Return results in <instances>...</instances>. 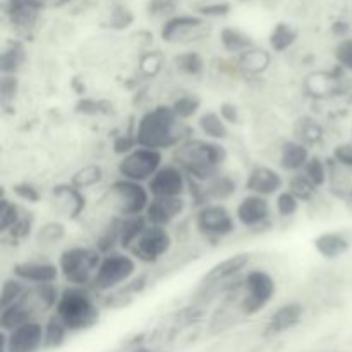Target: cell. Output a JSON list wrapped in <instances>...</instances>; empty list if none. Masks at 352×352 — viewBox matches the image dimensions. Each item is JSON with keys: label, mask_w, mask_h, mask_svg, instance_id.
I'll list each match as a JSON object with an SVG mask.
<instances>
[{"label": "cell", "mask_w": 352, "mask_h": 352, "mask_svg": "<svg viewBox=\"0 0 352 352\" xmlns=\"http://www.w3.org/2000/svg\"><path fill=\"white\" fill-rule=\"evenodd\" d=\"M134 136L138 146L167 151L177 148L182 141L191 138V134L184 120L175 116L172 105H157L140 117Z\"/></svg>", "instance_id": "6da1fadb"}, {"label": "cell", "mask_w": 352, "mask_h": 352, "mask_svg": "<svg viewBox=\"0 0 352 352\" xmlns=\"http://www.w3.org/2000/svg\"><path fill=\"white\" fill-rule=\"evenodd\" d=\"M172 162L177 164L188 177L206 182L222 172L227 162V150L220 141L191 136L172 150Z\"/></svg>", "instance_id": "7a4b0ae2"}, {"label": "cell", "mask_w": 352, "mask_h": 352, "mask_svg": "<svg viewBox=\"0 0 352 352\" xmlns=\"http://www.w3.org/2000/svg\"><path fill=\"white\" fill-rule=\"evenodd\" d=\"M96 292L82 285H65L60 292L55 315L64 322L69 332H81L98 323L100 306L95 299Z\"/></svg>", "instance_id": "3957f363"}, {"label": "cell", "mask_w": 352, "mask_h": 352, "mask_svg": "<svg viewBox=\"0 0 352 352\" xmlns=\"http://www.w3.org/2000/svg\"><path fill=\"white\" fill-rule=\"evenodd\" d=\"M138 272V260L129 251L117 250L112 253H107L102 256L96 274L93 277L89 287L96 294L103 296L107 292H112L116 289L122 287L124 284L131 280Z\"/></svg>", "instance_id": "277c9868"}, {"label": "cell", "mask_w": 352, "mask_h": 352, "mask_svg": "<svg viewBox=\"0 0 352 352\" xmlns=\"http://www.w3.org/2000/svg\"><path fill=\"white\" fill-rule=\"evenodd\" d=\"M103 254L95 246H69L58 254L60 277L67 285H82L89 287L96 274Z\"/></svg>", "instance_id": "5b68a950"}, {"label": "cell", "mask_w": 352, "mask_h": 352, "mask_svg": "<svg viewBox=\"0 0 352 352\" xmlns=\"http://www.w3.org/2000/svg\"><path fill=\"white\" fill-rule=\"evenodd\" d=\"M239 294V309L243 315L253 316L267 308L277 292V282L261 268L248 270L236 287Z\"/></svg>", "instance_id": "8992f818"}, {"label": "cell", "mask_w": 352, "mask_h": 352, "mask_svg": "<svg viewBox=\"0 0 352 352\" xmlns=\"http://www.w3.org/2000/svg\"><path fill=\"white\" fill-rule=\"evenodd\" d=\"M151 201V192L143 182L119 177L107 189V203L113 215L133 217L143 215Z\"/></svg>", "instance_id": "52a82bcc"}, {"label": "cell", "mask_w": 352, "mask_h": 352, "mask_svg": "<svg viewBox=\"0 0 352 352\" xmlns=\"http://www.w3.org/2000/svg\"><path fill=\"white\" fill-rule=\"evenodd\" d=\"M192 226L210 244H217L236 232L237 220L223 203H208L196 208Z\"/></svg>", "instance_id": "ba28073f"}, {"label": "cell", "mask_w": 352, "mask_h": 352, "mask_svg": "<svg viewBox=\"0 0 352 352\" xmlns=\"http://www.w3.org/2000/svg\"><path fill=\"white\" fill-rule=\"evenodd\" d=\"M212 34V24L199 14H175L162 23L160 38L168 45L189 47Z\"/></svg>", "instance_id": "9c48e42d"}, {"label": "cell", "mask_w": 352, "mask_h": 352, "mask_svg": "<svg viewBox=\"0 0 352 352\" xmlns=\"http://www.w3.org/2000/svg\"><path fill=\"white\" fill-rule=\"evenodd\" d=\"M251 263V253H236L226 260L213 265L199 280V292L205 294H219V292H229L234 285V280L246 274V268Z\"/></svg>", "instance_id": "30bf717a"}, {"label": "cell", "mask_w": 352, "mask_h": 352, "mask_svg": "<svg viewBox=\"0 0 352 352\" xmlns=\"http://www.w3.org/2000/svg\"><path fill=\"white\" fill-rule=\"evenodd\" d=\"M162 165H164V151L136 146L133 151L120 157L119 164H117V174L119 177L146 184Z\"/></svg>", "instance_id": "8fae6325"}, {"label": "cell", "mask_w": 352, "mask_h": 352, "mask_svg": "<svg viewBox=\"0 0 352 352\" xmlns=\"http://www.w3.org/2000/svg\"><path fill=\"white\" fill-rule=\"evenodd\" d=\"M174 237H172L168 227L148 226L144 232L131 246L129 253L143 265H157L170 253Z\"/></svg>", "instance_id": "7c38bea8"}, {"label": "cell", "mask_w": 352, "mask_h": 352, "mask_svg": "<svg viewBox=\"0 0 352 352\" xmlns=\"http://www.w3.org/2000/svg\"><path fill=\"white\" fill-rule=\"evenodd\" d=\"M236 220L248 230L270 229L274 208L267 196L248 192L236 206Z\"/></svg>", "instance_id": "4fadbf2b"}, {"label": "cell", "mask_w": 352, "mask_h": 352, "mask_svg": "<svg viewBox=\"0 0 352 352\" xmlns=\"http://www.w3.org/2000/svg\"><path fill=\"white\" fill-rule=\"evenodd\" d=\"M2 352H38L45 344V323L33 320L12 332L0 333Z\"/></svg>", "instance_id": "5bb4252c"}, {"label": "cell", "mask_w": 352, "mask_h": 352, "mask_svg": "<svg viewBox=\"0 0 352 352\" xmlns=\"http://www.w3.org/2000/svg\"><path fill=\"white\" fill-rule=\"evenodd\" d=\"M146 186L151 196H165V198L186 196L188 195V175L177 164L168 162L155 172Z\"/></svg>", "instance_id": "9a60e30c"}, {"label": "cell", "mask_w": 352, "mask_h": 352, "mask_svg": "<svg viewBox=\"0 0 352 352\" xmlns=\"http://www.w3.org/2000/svg\"><path fill=\"white\" fill-rule=\"evenodd\" d=\"M45 7L47 0H7L6 16L9 17L14 31L26 38L34 31Z\"/></svg>", "instance_id": "2e32d148"}, {"label": "cell", "mask_w": 352, "mask_h": 352, "mask_svg": "<svg viewBox=\"0 0 352 352\" xmlns=\"http://www.w3.org/2000/svg\"><path fill=\"white\" fill-rule=\"evenodd\" d=\"M188 208V199L186 196H175V198H165V196H151V201L148 205L146 215L148 222L151 226L168 227L181 219Z\"/></svg>", "instance_id": "e0dca14e"}, {"label": "cell", "mask_w": 352, "mask_h": 352, "mask_svg": "<svg viewBox=\"0 0 352 352\" xmlns=\"http://www.w3.org/2000/svg\"><path fill=\"white\" fill-rule=\"evenodd\" d=\"M12 275L19 277L28 285L54 284L60 278V268H58V263L36 258V260H24L14 265Z\"/></svg>", "instance_id": "ac0fdd59"}, {"label": "cell", "mask_w": 352, "mask_h": 352, "mask_svg": "<svg viewBox=\"0 0 352 352\" xmlns=\"http://www.w3.org/2000/svg\"><path fill=\"white\" fill-rule=\"evenodd\" d=\"M284 184L285 181L280 172L275 170L274 167L260 164L250 168L246 181H244V189L253 195L270 198V196H277L284 189Z\"/></svg>", "instance_id": "d6986e66"}, {"label": "cell", "mask_w": 352, "mask_h": 352, "mask_svg": "<svg viewBox=\"0 0 352 352\" xmlns=\"http://www.w3.org/2000/svg\"><path fill=\"white\" fill-rule=\"evenodd\" d=\"M52 199H54V205L57 206L58 213L69 220L79 219L86 208L85 192L71 182L54 186L52 188Z\"/></svg>", "instance_id": "ffe728a7"}, {"label": "cell", "mask_w": 352, "mask_h": 352, "mask_svg": "<svg viewBox=\"0 0 352 352\" xmlns=\"http://www.w3.org/2000/svg\"><path fill=\"white\" fill-rule=\"evenodd\" d=\"M313 248L323 260L333 261L349 253L352 243L347 234L339 232V230H329L313 239Z\"/></svg>", "instance_id": "44dd1931"}, {"label": "cell", "mask_w": 352, "mask_h": 352, "mask_svg": "<svg viewBox=\"0 0 352 352\" xmlns=\"http://www.w3.org/2000/svg\"><path fill=\"white\" fill-rule=\"evenodd\" d=\"M302 316H305V308H302L301 302H285L280 308L275 309L274 315L270 316L265 333L267 336H280V333L292 330L296 325H299Z\"/></svg>", "instance_id": "7402d4cb"}, {"label": "cell", "mask_w": 352, "mask_h": 352, "mask_svg": "<svg viewBox=\"0 0 352 352\" xmlns=\"http://www.w3.org/2000/svg\"><path fill=\"white\" fill-rule=\"evenodd\" d=\"M26 294V292H24ZM38 313L34 309V306L31 305L30 299L26 296L16 301L14 305L7 306V308L0 309V329L3 332H12L17 327L24 325L28 322H33V320H38Z\"/></svg>", "instance_id": "603a6c76"}, {"label": "cell", "mask_w": 352, "mask_h": 352, "mask_svg": "<svg viewBox=\"0 0 352 352\" xmlns=\"http://www.w3.org/2000/svg\"><path fill=\"white\" fill-rule=\"evenodd\" d=\"M309 158H311L309 146H306L305 143H301V141L294 138V140H287L282 143L280 155H278V165H280L284 172L296 174V172H301L306 167Z\"/></svg>", "instance_id": "cb8c5ba5"}, {"label": "cell", "mask_w": 352, "mask_h": 352, "mask_svg": "<svg viewBox=\"0 0 352 352\" xmlns=\"http://www.w3.org/2000/svg\"><path fill=\"white\" fill-rule=\"evenodd\" d=\"M272 64V52L261 47H251L236 57V67L244 76H261Z\"/></svg>", "instance_id": "d4e9b609"}, {"label": "cell", "mask_w": 352, "mask_h": 352, "mask_svg": "<svg viewBox=\"0 0 352 352\" xmlns=\"http://www.w3.org/2000/svg\"><path fill=\"white\" fill-rule=\"evenodd\" d=\"M206 195L212 203H226L232 199L237 192V181L226 172H219L210 181L205 182Z\"/></svg>", "instance_id": "484cf974"}, {"label": "cell", "mask_w": 352, "mask_h": 352, "mask_svg": "<svg viewBox=\"0 0 352 352\" xmlns=\"http://www.w3.org/2000/svg\"><path fill=\"white\" fill-rule=\"evenodd\" d=\"M24 64H26V48H24L23 41H9L0 55V72L17 76L23 71Z\"/></svg>", "instance_id": "4316f807"}, {"label": "cell", "mask_w": 352, "mask_h": 352, "mask_svg": "<svg viewBox=\"0 0 352 352\" xmlns=\"http://www.w3.org/2000/svg\"><path fill=\"white\" fill-rule=\"evenodd\" d=\"M220 45L223 50L230 55H241L246 52L248 48L254 47V40L246 33V31L239 30L236 26H223L220 30Z\"/></svg>", "instance_id": "83f0119b"}, {"label": "cell", "mask_w": 352, "mask_h": 352, "mask_svg": "<svg viewBox=\"0 0 352 352\" xmlns=\"http://www.w3.org/2000/svg\"><path fill=\"white\" fill-rule=\"evenodd\" d=\"M198 131L206 140L223 141L229 138V124L215 110H208L198 117Z\"/></svg>", "instance_id": "f1b7e54d"}, {"label": "cell", "mask_w": 352, "mask_h": 352, "mask_svg": "<svg viewBox=\"0 0 352 352\" xmlns=\"http://www.w3.org/2000/svg\"><path fill=\"white\" fill-rule=\"evenodd\" d=\"M150 226L146 215H133L120 217V250L129 251L131 246L136 243L138 237L144 232V229Z\"/></svg>", "instance_id": "f546056e"}, {"label": "cell", "mask_w": 352, "mask_h": 352, "mask_svg": "<svg viewBox=\"0 0 352 352\" xmlns=\"http://www.w3.org/2000/svg\"><path fill=\"white\" fill-rule=\"evenodd\" d=\"M93 246L102 254L112 253V251L120 250V217L113 215L109 222L103 226L100 234L96 236Z\"/></svg>", "instance_id": "4dcf8cb0"}, {"label": "cell", "mask_w": 352, "mask_h": 352, "mask_svg": "<svg viewBox=\"0 0 352 352\" xmlns=\"http://www.w3.org/2000/svg\"><path fill=\"white\" fill-rule=\"evenodd\" d=\"M172 65H174L179 74L189 76V78H199L205 72V58L196 50H186L181 52V54H175L174 58H172Z\"/></svg>", "instance_id": "1f68e13d"}, {"label": "cell", "mask_w": 352, "mask_h": 352, "mask_svg": "<svg viewBox=\"0 0 352 352\" xmlns=\"http://www.w3.org/2000/svg\"><path fill=\"white\" fill-rule=\"evenodd\" d=\"M298 38L299 33L294 26H291L289 23H277L272 30L270 38H268L270 50L275 52V54H284L289 48L294 47Z\"/></svg>", "instance_id": "d6a6232c"}, {"label": "cell", "mask_w": 352, "mask_h": 352, "mask_svg": "<svg viewBox=\"0 0 352 352\" xmlns=\"http://www.w3.org/2000/svg\"><path fill=\"white\" fill-rule=\"evenodd\" d=\"M287 189L299 199L301 203H309L315 199V196L318 195V186L305 174V172H296L291 174L287 181Z\"/></svg>", "instance_id": "836d02e7"}, {"label": "cell", "mask_w": 352, "mask_h": 352, "mask_svg": "<svg viewBox=\"0 0 352 352\" xmlns=\"http://www.w3.org/2000/svg\"><path fill=\"white\" fill-rule=\"evenodd\" d=\"M296 140L305 143L306 146H315L323 140V127L311 117H301L298 119L294 127Z\"/></svg>", "instance_id": "e575fe53"}, {"label": "cell", "mask_w": 352, "mask_h": 352, "mask_svg": "<svg viewBox=\"0 0 352 352\" xmlns=\"http://www.w3.org/2000/svg\"><path fill=\"white\" fill-rule=\"evenodd\" d=\"M69 333L71 332H69L67 327L64 325V322H62L55 313H52L50 318H48L47 323H45L43 347H47V349H57V347H60L62 344L65 342Z\"/></svg>", "instance_id": "d590c367"}, {"label": "cell", "mask_w": 352, "mask_h": 352, "mask_svg": "<svg viewBox=\"0 0 352 352\" xmlns=\"http://www.w3.org/2000/svg\"><path fill=\"white\" fill-rule=\"evenodd\" d=\"M34 239H36L38 246L48 248V246H57L58 243L65 239V226L58 220H50L45 222L40 229L34 232Z\"/></svg>", "instance_id": "8d00e7d4"}, {"label": "cell", "mask_w": 352, "mask_h": 352, "mask_svg": "<svg viewBox=\"0 0 352 352\" xmlns=\"http://www.w3.org/2000/svg\"><path fill=\"white\" fill-rule=\"evenodd\" d=\"M105 174H103V168L100 167L98 164H89L85 165V167L78 168L74 174L71 175V184H74L76 188L79 189H89V188H95L98 186L100 182L103 181Z\"/></svg>", "instance_id": "74e56055"}, {"label": "cell", "mask_w": 352, "mask_h": 352, "mask_svg": "<svg viewBox=\"0 0 352 352\" xmlns=\"http://www.w3.org/2000/svg\"><path fill=\"white\" fill-rule=\"evenodd\" d=\"M23 213L24 210L21 208L19 203L7 198V196H2V199H0V232L6 236V234L19 222Z\"/></svg>", "instance_id": "f35d334b"}, {"label": "cell", "mask_w": 352, "mask_h": 352, "mask_svg": "<svg viewBox=\"0 0 352 352\" xmlns=\"http://www.w3.org/2000/svg\"><path fill=\"white\" fill-rule=\"evenodd\" d=\"M172 109H174L175 116L181 120L188 122L189 119L198 116L199 109H201V98L195 93H186V95L177 96V98L172 102Z\"/></svg>", "instance_id": "ab89813d"}, {"label": "cell", "mask_w": 352, "mask_h": 352, "mask_svg": "<svg viewBox=\"0 0 352 352\" xmlns=\"http://www.w3.org/2000/svg\"><path fill=\"white\" fill-rule=\"evenodd\" d=\"M28 291V284L24 280H21L16 275H10L6 280L2 282V294H0V309L7 308V306L14 305L16 301H19L24 296V292Z\"/></svg>", "instance_id": "60d3db41"}, {"label": "cell", "mask_w": 352, "mask_h": 352, "mask_svg": "<svg viewBox=\"0 0 352 352\" xmlns=\"http://www.w3.org/2000/svg\"><path fill=\"white\" fill-rule=\"evenodd\" d=\"M164 64H165V57L160 50H148L140 57V64H138V67H140V72L144 76V78L153 79L160 74Z\"/></svg>", "instance_id": "b9f144b4"}, {"label": "cell", "mask_w": 352, "mask_h": 352, "mask_svg": "<svg viewBox=\"0 0 352 352\" xmlns=\"http://www.w3.org/2000/svg\"><path fill=\"white\" fill-rule=\"evenodd\" d=\"M302 172H305L320 189H322L323 186L329 184V162L323 160L318 155H311V158L308 160L306 167L302 168Z\"/></svg>", "instance_id": "7bdbcfd3"}, {"label": "cell", "mask_w": 352, "mask_h": 352, "mask_svg": "<svg viewBox=\"0 0 352 352\" xmlns=\"http://www.w3.org/2000/svg\"><path fill=\"white\" fill-rule=\"evenodd\" d=\"M182 0H148L146 2V14L151 19L167 21L168 17L177 14L179 6Z\"/></svg>", "instance_id": "ee69618b"}, {"label": "cell", "mask_w": 352, "mask_h": 352, "mask_svg": "<svg viewBox=\"0 0 352 352\" xmlns=\"http://www.w3.org/2000/svg\"><path fill=\"white\" fill-rule=\"evenodd\" d=\"M133 23H134L133 12H131L124 3L116 2L112 7H110L109 19L105 21V26L110 28V30L122 31V30H127Z\"/></svg>", "instance_id": "f6af8a7d"}, {"label": "cell", "mask_w": 352, "mask_h": 352, "mask_svg": "<svg viewBox=\"0 0 352 352\" xmlns=\"http://www.w3.org/2000/svg\"><path fill=\"white\" fill-rule=\"evenodd\" d=\"M332 76L323 74V72H315V74H309L305 81V89L308 91V95L315 96V98H323V96L329 95L332 91Z\"/></svg>", "instance_id": "bcb514c9"}, {"label": "cell", "mask_w": 352, "mask_h": 352, "mask_svg": "<svg viewBox=\"0 0 352 352\" xmlns=\"http://www.w3.org/2000/svg\"><path fill=\"white\" fill-rule=\"evenodd\" d=\"M299 208H301V201L289 189H282L275 196V212L282 219H292L294 215H298Z\"/></svg>", "instance_id": "7dc6e473"}, {"label": "cell", "mask_w": 352, "mask_h": 352, "mask_svg": "<svg viewBox=\"0 0 352 352\" xmlns=\"http://www.w3.org/2000/svg\"><path fill=\"white\" fill-rule=\"evenodd\" d=\"M112 110V103L105 102V100H95V98H81L76 103V112L82 113V116H102V113H109Z\"/></svg>", "instance_id": "c3c4849f"}, {"label": "cell", "mask_w": 352, "mask_h": 352, "mask_svg": "<svg viewBox=\"0 0 352 352\" xmlns=\"http://www.w3.org/2000/svg\"><path fill=\"white\" fill-rule=\"evenodd\" d=\"M333 57H336L337 65H339L342 71L352 72V38L346 36L342 40H339V43L336 45V50H333Z\"/></svg>", "instance_id": "681fc988"}, {"label": "cell", "mask_w": 352, "mask_h": 352, "mask_svg": "<svg viewBox=\"0 0 352 352\" xmlns=\"http://www.w3.org/2000/svg\"><path fill=\"white\" fill-rule=\"evenodd\" d=\"M19 93V78L14 74H2L0 79V100L3 107H9Z\"/></svg>", "instance_id": "f907efd6"}, {"label": "cell", "mask_w": 352, "mask_h": 352, "mask_svg": "<svg viewBox=\"0 0 352 352\" xmlns=\"http://www.w3.org/2000/svg\"><path fill=\"white\" fill-rule=\"evenodd\" d=\"M33 226H34L33 213L24 212L23 217L19 219V222H17L16 226L6 234V236L12 241H26L28 237L33 234Z\"/></svg>", "instance_id": "816d5d0a"}, {"label": "cell", "mask_w": 352, "mask_h": 352, "mask_svg": "<svg viewBox=\"0 0 352 352\" xmlns=\"http://www.w3.org/2000/svg\"><path fill=\"white\" fill-rule=\"evenodd\" d=\"M12 195L16 196L21 201L28 203V205H34L41 199L40 189L36 188L31 182H17V184L12 186Z\"/></svg>", "instance_id": "f5cc1de1"}, {"label": "cell", "mask_w": 352, "mask_h": 352, "mask_svg": "<svg viewBox=\"0 0 352 352\" xmlns=\"http://www.w3.org/2000/svg\"><path fill=\"white\" fill-rule=\"evenodd\" d=\"M199 16L206 17V19H215V17H223L230 12L229 2H208L199 6L198 9Z\"/></svg>", "instance_id": "db71d44e"}, {"label": "cell", "mask_w": 352, "mask_h": 352, "mask_svg": "<svg viewBox=\"0 0 352 352\" xmlns=\"http://www.w3.org/2000/svg\"><path fill=\"white\" fill-rule=\"evenodd\" d=\"M136 146L138 141L136 136H134V131L133 133L119 134V136L116 138V141H113V151H116L117 155H120V157H124V155H127L129 151H133Z\"/></svg>", "instance_id": "11a10c76"}, {"label": "cell", "mask_w": 352, "mask_h": 352, "mask_svg": "<svg viewBox=\"0 0 352 352\" xmlns=\"http://www.w3.org/2000/svg\"><path fill=\"white\" fill-rule=\"evenodd\" d=\"M332 158L342 167L352 170V143H340L333 148Z\"/></svg>", "instance_id": "9f6ffc18"}, {"label": "cell", "mask_w": 352, "mask_h": 352, "mask_svg": "<svg viewBox=\"0 0 352 352\" xmlns=\"http://www.w3.org/2000/svg\"><path fill=\"white\" fill-rule=\"evenodd\" d=\"M219 113L223 117V120H226L229 126H239L241 124V110L236 103L232 102L220 103Z\"/></svg>", "instance_id": "6f0895ef"}, {"label": "cell", "mask_w": 352, "mask_h": 352, "mask_svg": "<svg viewBox=\"0 0 352 352\" xmlns=\"http://www.w3.org/2000/svg\"><path fill=\"white\" fill-rule=\"evenodd\" d=\"M332 34H336L337 38H346L349 34V24L344 23V21H339V23L332 24Z\"/></svg>", "instance_id": "680465c9"}, {"label": "cell", "mask_w": 352, "mask_h": 352, "mask_svg": "<svg viewBox=\"0 0 352 352\" xmlns=\"http://www.w3.org/2000/svg\"><path fill=\"white\" fill-rule=\"evenodd\" d=\"M72 2H74V0H54V2H52V6L64 7V6H69V3H72Z\"/></svg>", "instance_id": "91938a15"}, {"label": "cell", "mask_w": 352, "mask_h": 352, "mask_svg": "<svg viewBox=\"0 0 352 352\" xmlns=\"http://www.w3.org/2000/svg\"><path fill=\"white\" fill-rule=\"evenodd\" d=\"M344 201H346L347 208H349L352 212V188L349 189V192H347V196H346V199H344Z\"/></svg>", "instance_id": "94428289"}, {"label": "cell", "mask_w": 352, "mask_h": 352, "mask_svg": "<svg viewBox=\"0 0 352 352\" xmlns=\"http://www.w3.org/2000/svg\"><path fill=\"white\" fill-rule=\"evenodd\" d=\"M133 352H151V351L148 349V347H136Z\"/></svg>", "instance_id": "6125c7cd"}, {"label": "cell", "mask_w": 352, "mask_h": 352, "mask_svg": "<svg viewBox=\"0 0 352 352\" xmlns=\"http://www.w3.org/2000/svg\"><path fill=\"white\" fill-rule=\"evenodd\" d=\"M234 2H237V3H248V2H253V0H234Z\"/></svg>", "instance_id": "be15d7a7"}, {"label": "cell", "mask_w": 352, "mask_h": 352, "mask_svg": "<svg viewBox=\"0 0 352 352\" xmlns=\"http://www.w3.org/2000/svg\"><path fill=\"white\" fill-rule=\"evenodd\" d=\"M351 143H352V133H351Z\"/></svg>", "instance_id": "e7e4bbea"}]
</instances>
